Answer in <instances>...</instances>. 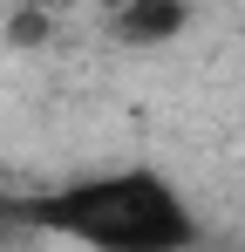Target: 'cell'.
Returning a JSON list of instances; mask_svg holds the SVG:
<instances>
[{"label":"cell","instance_id":"1","mask_svg":"<svg viewBox=\"0 0 245 252\" xmlns=\"http://www.w3.org/2000/svg\"><path fill=\"white\" fill-rule=\"evenodd\" d=\"M0 225L48 232L82 252H198L204 239L191 198L150 164L89 170V177L48 184V191L0 198Z\"/></svg>","mask_w":245,"mask_h":252},{"label":"cell","instance_id":"2","mask_svg":"<svg viewBox=\"0 0 245 252\" xmlns=\"http://www.w3.org/2000/svg\"><path fill=\"white\" fill-rule=\"evenodd\" d=\"M184 21H191V0H116L109 7V28L129 48H163L170 34H184Z\"/></svg>","mask_w":245,"mask_h":252}]
</instances>
